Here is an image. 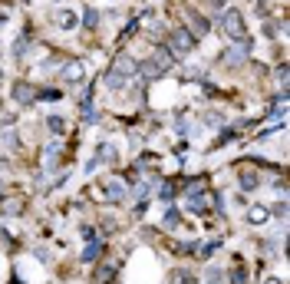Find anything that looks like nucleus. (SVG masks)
<instances>
[{
	"label": "nucleus",
	"instance_id": "obj_20",
	"mask_svg": "<svg viewBox=\"0 0 290 284\" xmlns=\"http://www.w3.org/2000/svg\"><path fill=\"white\" fill-rule=\"evenodd\" d=\"M218 248H221V241H208V245L201 248V258H211V254L218 251Z\"/></svg>",
	"mask_w": 290,
	"mask_h": 284
},
{
	"label": "nucleus",
	"instance_id": "obj_18",
	"mask_svg": "<svg viewBox=\"0 0 290 284\" xmlns=\"http://www.w3.org/2000/svg\"><path fill=\"white\" fill-rule=\"evenodd\" d=\"M20 208H24V202H20V198H14V202H7V205H4V215H17Z\"/></svg>",
	"mask_w": 290,
	"mask_h": 284
},
{
	"label": "nucleus",
	"instance_id": "obj_11",
	"mask_svg": "<svg viewBox=\"0 0 290 284\" xmlns=\"http://www.w3.org/2000/svg\"><path fill=\"white\" fill-rule=\"evenodd\" d=\"M241 189H244V192L257 189V175H254V172H241Z\"/></svg>",
	"mask_w": 290,
	"mask_h": 284
},
{
	"label": "nucleus",
	"instance_id": "obj_24",
	"mask_svg": "<svg viewBox=\"0 0 290 284\" xmlns=\"http://www.w3.org/2000/svg\"><path fill=\"white\" fill-rule=\"evenodd\" d=\"M40 96H43V99H60V89H43Z\"/></svg>",
	"mask_w": 290,
	"mask_h": 284
},
{
	"label": "nucleus",
	"instance_id": "obj_7",
	"mask_svg": "<svg viewBox=\"0 0 290 284\" xmlns=\"http://www.w3.org/2000/svg\"><path fill=\"white\" fill-rule=\"evenodd\" d=\"M188 24H191V37H204V33H208V24H204L201 17H195L188 10Z\"/></svg>",
	"mask_w": 290,
	"mask_h": 284
},
{
	"label": "nucleus",
	"instance_id": "obj_19",
	"mask_svg": "<svg viewBox=\"0 0 290 284\" xmlns=\"http://www.w3.org/2000/svg\"><path fill=\"white\" fill-rule=\"evenodd\" d=\"M83 24H86V27H96V24H99V14H96V10H86V14H83Z\"/></svg>",
	"mask_w": 290,
	"mask_h": 284
},
{
	"label": "nucleus",
	"instance_id": "obj_2",
	"mask_svg": "<svg viewBox=\"0 0 290 284\" xmlns=\"http://www.w3.org/2000/svg\"><path fill=\"white\" fill-rule=\"evenodd\" d=\"M168 47H172V53L185 56L191 47H195V40H191V33H188V30H175V33H172V40H168Z\"/></svg>",
	"mask_w": 290,
	"mask_h": 284
},
{
	"label": "nucleus",
	"instance_id": "obj_10",
	"mask_svg": "<svg viewBox=\"0 0 290 284\" xmlns=\"http://www.w3.org/2000/svg\"><path fill=\"white\" fill-rule=\"evenodd\" d=\"M204 281H208V284H224V271H221V268H208V271H204Z\"/></svg>",
	"mask_w": 290,
	"mask_h": 284
},
{
	"label": "nucleus",
	"instance_id": "obj_1",
	"mask_svg": "<svg viewBox=\"0 0 290 284\" xmlns=\"http://www.w3.org/2000/svg\"><path fill=\"white\" fill-rule=\"evenodd\" d=\"M221 27H224V33L234 40V43H241V37H244V20H241V14H237V10H224Z\"/></svg>",
	"mask_w": 290,
	"mask_h": 284
},
{
	"label": "nucleus",
	"instance_id": "obj_12",
	"mask_svg": "<svg viewBox=\"0 0 290 284\" xmlns=\"http://www.w3.org/2000/svg\"><path fill=\"white\" fill-rule=\"evenodd\" d=\"M162 225H165V228H178V225H181V215H178V212H175V208H172V212H165V218H162Z\"/></svg>",
	"mask_w": 290,
	"mask_h": 284
},
{
	"label": "nucleus",
	"instance_id": "obj_14",
	"mask_svg": "<svg viewBox=\"0 0 290 284\" xmlns=\"http://www.w3.org/2000/svg\"><path fill=\"white\" fill-rule=\"evenodd\" d=\"M267 215H270V212H267V208H264V205H254V208H251V215H247V218H251V221H254V225H260V221H264V218H267Z\"/></svg>",
	"mask_w": 290,
	"mask_h": 284
},
{
	"label": "nucleus",
	"instance_id": "obj_25",
	"mask_svg": "<svg viewBox=\"0 0 290 284\" xmlns=\"http://www.w3.org/2000/svg\"><path fill=\"white\" fill-rule=\"evenodd\" d=\"M0 192H4V182H0Z\"/></svg>",
	"mask_w": 290,
	"mask_h": 284
},
{
	"label": "nucleus",
	"instance_id": "obj_3",
	"mask_svg": "<svg viewBox=\"0 0 290 284\" xmlns=\"http://www.w3.org/2000/svg\"><path fill=\"white\" fill-rule=\"evenodd\" d=\"M247 50H251V40H244V43H237V47H231L224 53V60L231 66H237V63H244V56H247Z\"/></svg>",
	"mask_w": 290,
	"mask_h": 284
},
{
	"label": "nucleus",
	"instance_id": "obj_6",
	"mask_svg": "<svg viewBox=\"0 0 290 284\" xmlns=\"http://www.w3.org/2000/svg\"><path fill=\"white\" fill-rule=\"evenodd\" d=\"M14 99H17V103H33V89L30 86H27V83H17V86H14Z\"/></svg>",
	"mask_w": 290,
	"mask_h": 284
},
{
	"label": "nucleus",
	"instance_id": "obj_16",
	"mask_svg": "<svg viewBox=\"0 0 290 284\" xmlns=\"http://www.w3.org/2000/svg\"><path fill=\"white\" fill-rule=\"evenodd\" d=\"M158 198H162V202H172V198H175V189H172V182H165L162 189H158Z\"/></svg>",
	"mask_w": 290,
	"mask_h": 284
},
{
	"label": "nucleus",
	"instance_id": "obj_13",
	"mask_svg": "<svg viewBox=\"0 0 290 284\" xmlns=\"http://www.w3.org/2000/svg\"><path fill=\"white\" fill-rule=\"evenodd\" d=\"M122 83H126V76H119L116 70H109V73H106V86H109V89H119Z\"/></svg>",
	"mask_w": 290,
	"mask_h": 284
},
{
	"label": "nucleus",
	"instance_id": "obj_15",
	"mask_svg": "<svg viewBox=\"0 0 290 284\" xmlns=\"http://www.w3.org/2000/svg\"><path fill=\"white\" fill-rule=\"evenodd\" d=\"M27 50H30V37H20V40L14 43V56H24Z\"/></svg>",
	"mask_w": 290,
	"mask_h": 284
},
{
	"label": "nucleus",
	"instance_id": "obj_9",
	"mask_svg": "<svg viewBox=\"0 0 290 284\" xmlns=\"http://www.w3.org/2000/svg\"><path fill=\"white\" fill-rule=\"evenodd\" d=\"M56 24L63 27V30H73V27H76V14H70V10H63V14L56 17Z\"/></svg>",
	"mask_w": 290,
	"mask_h": 284
},
{
	"label": "nucleus",
	"instance_id": "obj_5",
	"mask_svg": "<svg viewBox=\"0 0 290 284\" xmlns=\"http://www.w3.org/2000/svg\"><path fill=\"white\" fill-rule=\"evenodd\" d=\"M106 195H109L112 202H119V198H126V185H122L119 179H109L106 182Z\"/></svg>",
	"mask_w": 290,
	"mask_h": 284
},
{
	"label": "nucleus",
	"instance_id": "obj_22",
	"mask_svg": "<svg viewBox=\"0 0 290 284\" xmlns=\"http://www.w3.org/2000/svg\"><path fill=\"white\" fill-rule=\"evenodd\" d=\"M204 122H208V126H221V122H224V116H221V112H208V119H204Z\"/></svg>",
	"mask_w": 290,
	"mask_h": 284
},
{
	"label": "nucleus",
	"instance_id": "obj_21",
	"mask_svg": "<svg viewBox=\"0 0 290 284\" xmlns=\"http://www.w3.org/2000/svg\"><path fill=\"white\" fill-rule=\"evenodd\" d=\"M47 126L53 129V132H63V119H60V116H50V119H47Z\"/></svg>",
	"mask_w": 290,
	"mask_h": 284
},
{
	"label": "nucleus",
	"instance_id": "obj_23",
	"mask_svg": "<svg viewBox=\"0 0 290 284\" xmlns=\"http://www.w3.org/2000/svg\"><path fill=\"white\" fill-rule=\"evenodd\" d=\"M231 284H244V268H237L234 274H231Z\"/></svg>",
	"mask_w": 290,
	"mask_h": 284
},
{
	"label": "nucleus",
	"instance_id": "obj_4",
	"mask_svg": "<svg viewBox=\"0 0 290 284\" xmlns=\"http://www.w3.org/2000/svg\"><path fill=\"white\" fill-rule=\"evenodd\" d=\"M112 70H116L119 73V76H135V73H139V63H132V60H129V56H119V63L116 66H112Z\"/></svg>",
	"mask_w": 290,
	"mask_h": 284
},
{
	"label": "nucleus",
	"instance_id": "obj_17",
	"mask_svg": "<svg viewBox=\"0 0 290 284\" xmlns=\"http://www.w3.org/2000/svg\"><path fill=\"white\" fill-rule=\"evenodd\" d=\"M102 254V245H89L86 251H83V261H96Z\"/></svg>",
	"mask_w": 290,
	"mask_h": 284
},
{
	"label": "nucleus",
	"instance_id": "obj_8",
	"mask_svg": "<svg viewBox=\"0 0 290 284\" xmlns=\"http://www.w3.org/2000/svg\"><path fill=\"white\" fill-rule=\"evenodd\" d=\"M86 76V70H83V63H70L63 70V79H70V83H76V79H83Z\"/></svg>",
	"mask_w": 290,
	"mask_h": 284
}]
</instances>
